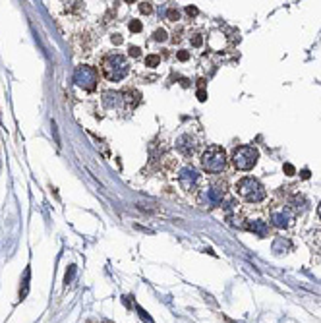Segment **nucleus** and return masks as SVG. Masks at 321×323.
<instances>
[{
	"label": "nucleus",
	"instance_id": "nucleus-1",
	"mask_svg": "<svg viewBox=\"0 0 321 323\" xmlns=\"http://www.w3.org/2000/svg\"><path fill=\"white\" fill-rule=\"evenodd\" d=\"M101 68H103V74H105V78L109 81H120V80H124L128 76L130 64H128L126 56H122V54L116 52V54H107L103 58Z\"/></svg>",
	"mask_w": 321,
	"mask_h": 323
},
{
	"label": "nucleus",
	"instance_id": "nucleus-2",
	"mask_svg": "<svg viewBox=\"0 0 321 323\" xmlns=\"http://www.w3.org/2000/svg\"><path fill=\"white\" fill-rule=\"evenodd\" d=\"M227 151L221 145H209L201 153V166L211 174H219L227 168Z\"/></svg>",
	"mask_w": 321,
	"mask_h": 323
},
{
	"label": "nucleus",
	"instance_id": "nucleus-3",
	"mask_svg": "<svg viewBox=\"0 0 321 323\" xmlns=\"http://www.w3.org/2000/svg\"><path fill=\"white\" fill-rule=\"evenodd\" d=\"M236 192L248 202V203H259L265 200V188L263 184L257 180V178H252V176H246L242 178L238 186H236Z\"/></svg>",
	"mask_w": 321,
	"mask_h": 323
},
{
	"label": "nucleus",
	"instance_id": "nucleus-4",
	"mask_svg": "<svg viewBox=\"0 0 321 323\" xmlns=\"http://www.w3.org/2000/svg\"><path fill=\"white\" fill-rule=\"evenodd\" d=\"M259 159V151L253 145H240L232 151V162L238 170H250Z\"/></svg>",
	"mask_w": 321,
	"mask_h": 323
},
{
	"label": "nucleus",
	"instance_id": "nucleus-5",
	"mask_svg": "<svg viewBox=\"0 0 321 323\" xmlns=\"http://www.w3.org/2000/svg\"><path fill=\"white\" fill-rule=\"evenodd\" d=\"M74 81H76L80 87H83L85 91H93V89L97 87L99 74H97V70L93 68V66L81 64V66H78L76 72H74Z\"/></svg>",
	"mask_w": 321,
	"mask_h": 323
},
{
	"label": "nucleus",
	"instance_id": "nucleus-6",
	"mask_svg": "<svg viewBox=\"0 0 321 323\" xmlns=\"http://www.w3.org/2000/svg\"><path fill=\"white\" fill-rule=\"evenodd\" d=\"M294 215H296V211L290 207V203L279 209H273L271 211V225L275 229H288L292 225V221H294Z\"/></svg>",
	"mask_w": 321,
	"mask_h": 323
},
{
	"label": "nucleus",
	"instance_id": "nucleus-7",
	"mask_svg": "<svg viewBox=\"0 0 321 323\" xmlns=\"http://www.w3.org/2000/svg\"><path fill=\"white\" fill-rule=\"evenodd\" d=\"M201 200H203L205 207H217V205H221L225 202V188H221V186H209V188L203 190Z\"/></svg>",
	"mask_w": 321,
	"mask_h": 323
},
{
	"label": "nucleus",
	"instance_id": "nucleus-8",
	"mask_svg": "<svg viewBox=\"0 0 321 323\" xmlns=\"http://www.w3.org/2000/svg\"><path fill=\"white\" fill-rule=\"evenodd\" d=\"M178 180H180V184H182L184 190H194L198 182H200V174H198V170L196 168H192V166H186L182 168V172L178 174Z\"/></svg>",
	"mask_w": 321,
	"mask_h": 323
},
{
	"label": "nucleus",
	"instance_id": "nucleus-9",
	"mask_svg": "<svg viewBox=\"0 0 321 323\" xmlns=\"http://www.w3.org/2000/svg\"><path fill=\"white\" fill-rule=\"evenodd\" d=\"M244 227L250 232H253V234H257L259 238L269 236V225H267L265 221H261V219H252V221H248Z\"/></svg>",
	"mask_w": 321,
	"mask_h": 323
},
{
	"label": "nucleus",
	"instance_id": "nucleus-10",
	"mask_svg": "<svg viewBox=\"0 0 321 323\" xmlns=\"http://www.w3.org/2000/svg\"><path fill=\"white\" fill-rule=\"evenodd\" d=\"M176 147L182 151L184 155H192L194 151H196V139L192 138L190 134H186L182 138L178 139V143H176Z\"/></svg>",
	"mask_w": 321,
	"mask_h": 323
},
{
	"label": "nucleus",
	"instance_id": "nucleus-11",
	"mask_svg": "<svg viewBox=\"0 0 321 323\" xmlns=\"http://www.w3.org/2000/svg\"><path fill=\"white\" fill-rule=\"evenodd\" d=\"M120 93H113V91H107L105 93V105L107 107H118V103H120Z\"/></svg>",
	"mask_w": 321,
	"mask_h": 323
},
{
	"label": "nucleus",
	"instance_id": "nucleus-12",
	"mask_svg": "<svg viewBox=\"0 0 321 323\" xmlns=\"http://www.w3.org/2000/svg\"><path fill=\"white\" fill-rule=\"evenodd\" d=\"M281 248H284V250H290V242L288 240H284V238H277L275 244H273V252L279 254V250Z\"/></svg>",
	"mask_w": 321,
	"mask_h": 323
},
{
	"label": "nucleus",
	"instance_id": "nucleus-13",
	"mask_svg": "<svg viewBox=\"0 0 321 323\" xmlns=\"http://www.w3.org/2000/svg\"><path fill=\"white\" fill-rule=\"evenodd\" d=\"M153 39H155V41H160V43L166 41V39H168V37H166V31H164V29H157V31L153 33Z\"/></svg>",
	"mask_w": 321,
	"mask_h": 323
},
{
	"label": "nucleus",
	"instance_id": "nucleus-14",
	"mask_svg": "<svg viewBox=\"0 0 321 323\" xmlns=\"http://www.w3.org/2000/svg\"><path fill=\"white\" fill-rule=\"evenodd\" d=\"M159 62H160V58L157 56V54H151V56L145 58V64H147V66H157Z\"/></svg>",
	"mask_w": 321,
	"mask_h": 323
},
{
	"label": "nucleus",
	"instance_id": "nucleus-15",
	"mask_svg": "<svg viewBox=\"0 0 321 323\" xmlns=\"http://www.w3.org/2000/svg\"><path fill=\"white\" fill-rule=\"evenodd\" d=\"M141 27H143V25H141L139 20H132V22H130V31H134V33H139Z\"/></svg>",
	"mask_w": 321,
	"mask_h": 323
},
{
	"label": "nucleus",
	"instance_id": "nucleus-16",
	"mask_svg": "<svg viewBox=\"0 0 321 323\" xmlns=\"http://www.w3.org/2000/svg\"><path fill=\"white\" fill-rule=\"evenodd\" d=\"M166 18H168L170 22H176V20L180 18V14H178V10H174V8H172V10H168V12H166Z\"/></svg>",
	"mask_w": 321,
	"mask_h": 323
},
{
	"label": "nucleus",
	"instance_id": "nucleus-17",
	"mask_svg": "<svg viewBox=\"0 0 321 323\" xmlns=\"http://www.w3.org/2000/svg\"><path fill=\"white\" fill-rule=\"evenodd\" d=\"M136 310H138L139 318H141V320H143V322H147V323H153V320H151V318H149V316H147V312H143V310H141V308H139V306H136Z\"/></svg>",
	"mask_w": 321,
	"mask_h": 323
},
{
	"label": "nucleus",
	"instance_id": "nucleus-18",
	"mask_svg": "<svg viewBox=\"0 0 321 323\" xmlns=\"http://www.w3.org/2000/svg\"><path fill=\"white\" fill-rule=\"evenodd\" d=\"M139 10H141L143 14H151V10H153V8H151V4H149V2H141V4H139Z\"/></svg>",
	"mask_w": 321,
	"mask_h": 323
},
{
	"label": "nucleus",
	"instance_id": "nucleus-19",
	"mask_svg": "<svg viewBox=\"0 0 321 323\" xmlns=\"http://www.w3.org/2000/svg\"><path fill=\"white\" fill-rule=\"evenodd\" d=\"M201 43H203V37H201V35H194V39H192V45H194V46H201Z\"/></svg>",
	"mask_w": 321,
	"mask_h": 323
},
{
	"label": "nucleus",
	"instance_id": "nucleus-20",
	"mask_svg": "<svg viewBox=\"0 0 321 323\" xmlns=\"http://www.w3.org/2000/svg\"><path fill=\"white\" fill-rule=\"evenodd\" d=\"M178 58H180V60H188V58H190V52H188V50H180V52H178Z\"/></svg>",
	"mask_w": 321,
	"mask_h": 323
},
{
	"label": "nucleus",
	"instance_id": "nucleus-21",
	"mask_svg": "<svg viewBox=\"0 0 321 323\" xmlns=\"http://www.w3.org/2000/svg\"><path fill=\"white\" fill-rule=\"evenodd\" d=\"M186 12H188L190 16H196V14H198V8H194V6H188V8H186Z\"/></svg>",
	"mask_w": 321,
	"mask_h": 323
},
{
	"label": "nucleus",
	"instance_id": "nucleus-22",
	"mask_svg": "<svg viewBox=\"0 0 321 323\" xmlns=\"http://www.w3.org/2000/svg\"><path fill=\"white\" fill-rule=\"evenodd\" d=\"M198 99H200V101H205V99H207V93L203 91V89H200V91H198Z\"/></svg>",
	"mask_w": 321,
	"mask_h": 323
},
{
	"label": "nucleus",
	"instance_id": "nucleus-23",
	"mask_svg": "<svg viewBox=\"0 0 321 323\" xmlns=\"http://www.w3.org/2000/svg\"><path fill=\"white\" fill-rule=\"evenodd\" d=\"M284 170H286L288 174H294V166H292V164H284Z\"/></svg>",
	"mask_w": 321,
	"mask_h": 323
},
{
	"label": "nucleus",
	"instance_id": "nucleus-24",
	"mask_svg": "<svg viewBox=\"0 0 321 323\" xmlns=\"http://www.w3.org/2000/svg\"><path fill=\"white\" fill-rule=\"evenodd\" d=\"M130 54H132V56H139V48H138V46H132V48H130Z\"/></svg>",
	"mask_w": 321,
	"mask_h": 323
},
{
	"label": "nucleus",
	"instance_id": "nucleus-25",
	"mask_svg": "<svg viewBox=\"0 0 321 323\" xmlns=\"http://www.w3.org/2000/svg\"><path fill=\"white\" fill-rule=\"evenodd\" d=\"M113 43H115V45H120V43H122V37H120V35H113Z\"/></svg>",
	"mask_w": 321,
	"mask_h": 323
},
{
	"label": "nucleus",
	"instance_id": "nucleus-26",
	"mask_svg": "<svg viewBox=\"0 0 321 323\" xmlns=\"http://www.w3.org/2000/svg\"><path fill=\"white\" fill-rule=\"evenodd\" d=\"M302 178H304V180H306V178H310V170H308V168H306V170H302Z\"/></svg>",
	"mask_w": 321,
	"mask_h": 323
},
{
	"label": "nucleus",
	"instance_id": "nucleus-27",
	"mask_svg": "<svg viewBox=\"0 0 321 323\" xmlns=\"http://www.w3.org/2000/svg\"><path fill=\"white\" fill-rule=\"evenodd\" d=\"M318 215H320V219H321V202H320V207H318Z\"/></svg>",
	"mask_w": 321,
	"mask_h": 323
},
{
	"label": "nucleus",
	"instance_id": "nucleus-28",
	"mask_svg": "<svg viewBox=\"0 0 321 323\" xmlns=\"http://www.w3.org/2000/svg\"><path fill=\"white\" fill-rule=\"evenodd\" d=\"M105 323H111V322H105Z\"/></svg>",
	"mask_w": 321,
	"mask_h": 323
}]
</instances>
